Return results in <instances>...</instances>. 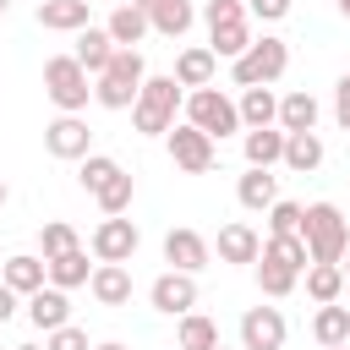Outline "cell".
I'll return each mask as SVG.
<instances>
[{"instance_id": "4316f807", "label": "cell", "mask_w": 350, "mask_h": 350, "mask_svg": "<svg viewBox=\"0 0 350 350\" xmlns=\"http://www.w3.org/2000/svg\"><path fill=\"white\" fill-rule=\"evenodd\" d=\"M241 126H279V98L273 88H241Z\"/></svg>"}, {"instance_id": "30bf717a", "label": "cell", "mask_w": 350, "mask_h": 350, "mask_svg": "<svg viewBox=\"0 0 350 350\" xmlns=\"http://www.w3.org/2000/svg\"><path fill=\"white\" fill-rule=\"evenodd\" d=\"M44 148H49L55 159H88V153H93V131H88L82 115H55V120L44 126Z\"/></svg>"}, {"instance_id": "2e32d148", "label": "cell", "mask_w": 350, "mask_h": 350, "mask_svg": "<svg viewBox=\"0 0 350 350\" xmlns=\"http://www.w3.org/2000/svg\"><path fill=\"white\" fill-rule=\"evenodd\" d=\"M213 71H219V55L208 44H191L175 55V82L180 88H213Z\"/></svg>"}, {"instance_id": "b9f144b4", "label": "cell", "mask_w": 350, "mask_h": 350, "mask_svg": "<svg viewBox=\"0 0 350 350\" xmlns=\"http://www.w3.org/2000/svg\"><path fill=\"white\" fill-rule=\"evenodd\" d=\"M16 301H22V295H16V290H11V284H5V279H0V323H5V317H11V312H16Z\"/></svg>"}, {"instance_id": "7402d4cb", "label": "cell", "mask_w": 350, "mask_h": 350, "mask_svg": "<svg viewBox=\"0 0 350 350\" xmlns=\"http://www.w3.org/2000/svg\"><path fill=\"white\" fill-rule=\"evenodd\" d=\"M246 164H257V170L284 164V131L279 126H252L246 131Z\"/></svg>"}, {"instance_id": "f35d334b", "label": "cell", "mask_w": 350, "mask_h": 350, "mask_svg": "<svg viewBox=\"0 0 350 350\" xmlns=\"http://www.w3.org/2000/svg\"><path fill=\"white\" fill-rule=\"evenodd\" d=\"M44 350H93V345H88V334H82L77 323H66V328H55V334L44 339Z\"/></svg>"}, {"instance_id": "484cf974", "label": "cell", "mask_w": 350, "mask_h": 350, "mask_svg": "<svg viewBox=\"0 0 350 350\" xmlns=\"http://www.w3.org/2000/svg\"><path fill=\"white\" fill-rule=\"evenodd\" d=\"M284 164L295 175H312L323 164V137L317 131H284Z\"/></svg>"}, {"instance_id": "4fadbf2b", "label": "cell", "mask_w": 350, "mask_h": 350, "mask_svg": "<svg viewBox=\"0 0 350 350\" xmlns=\"http://www.w3.org/2000/svg\"><path fill=\"white\" fill-rule=\"evenodd\" d=\"M131 5H142L148 22H153V33H164V38H186V27L197 22L191 0H131Z\"/></svg>"}, {"instance_id": "d4e9b609", "label": "cell", "mask_w": 350, "mask_h": 350, "mask_svg": "<svg viewBox=\"0 0 350 350\" xmlns=\"http://www.w3.org/2000/svg\"><path fill=\"white\" fill-rule=\"evenodd\" d=\"M115 49H120V44L109 38V27H82V33H77V49H71V55H77V60H82V66H88V71L98 77V71L109 66V55H115Z\"/></svg>"}, {"instance_id": "9a60e30c", "label": "cell", "mask_w": 350, "mask_h": 350, "mask_svg": "<svg viewBox=\"0 0 350 350\" xmlns=\"http://www.w3.org/2000/svg\"><path fill=\"white\" fill-rule=\"evenodd\" d=\"M0 279L27 301L33 290H44V284H49V262H44V257H33V252H16V257H5V262H0Z\"/></svg>"}, {"instance_id": "ffe728a7", "label": "cell", "mask_w": 350, "mask_h": 350, "mask_svg": "<svg viewBox=\"0 0 350 350\" xmlns=\"http://www.w3.org/2000/svg\"><path fill=\"white\" fill-rule=\"evenodd\" d=\"M38 27H49V33H82L88 27V0H38Z\"/></svg>"}, {"instance_id": "1f68e13d", "label": "cell", "mask_w": 350, "mask_h": 350, "mask_svg": "<svg viewBox=\"0 0 350 350\" xmlns=\"http://www.w3.org/2000/svg\"><path fill=\"white\" fill-rule=\"evenodd\" d=\"M339 290H345V268H339V262H312V268H306V295H312L317 306L339 301Z\"/></svg>"}, {"instance_id": "f1b7e54d", "label": "cell", "mask_w": 350, "mask_h": 350, "mask_svg": "<svg viewBox=\"0 0 350 350\" xmlns=\"http://www.w3.org/2000/svg\"><path fill=\"white\" fill-rule=\"evenodd\" d=\"M175 350H219V323L202 312H186L175 328Z\"/></svg>"}, {"instance_id": "d6986e66", "label": "cell", "mask_w": 350, "mask_h": 350, "mask_svg": "<svg viewBox=\"0 0 350 350\" xmlns=\"http://www.w3.org/2000/svg\"><path fill=\"white\" fill-rule=\"evenodd\" d=\"M262 257V241H257V230L252 224H224L219 230V262H257Z\"/></svg>"}, {"instance_id": "6da1fadb", "label": "cell", "mask_w": 350, "mask_h": 350, "mask_svg": "<svg viewBox=\"0 0 350 350\" xmlns=\"http://www.w3.org/2000/svg\"><path fill=\"white\" fill-rule=\"evenodd\" d=\"M142 82H148L142 55H137V49H115V55H109V66H104V71H98V82H93V98H98L104 109H131V104H137V93H142Z\"/></svg>"}, {"instance_id": "603a6c76", "label": "cell", "mask_w": 350, "mask_h": 350, "mask_svg": "<svg viewBox=\"0 0 350 350\" xmlns=\"http://www.w3.org/2000/svg\"><path fill=\"white\" fill-rule=\"evenodd\" d=\"M235 197H241V208H252V213H268V208L279 202V180H273L268 170H257V164H252V170L241 175Z\"/></svg>"}, {"instance_id": "ac0fdd59", "label": "cell", "mask_w": 350, "mask_h": 350, "mask_svg": "<svg viewBox=\"0 0 350 350\" xmlns=\"http://www.w3.org/2000/svg\"><path fill=\"white\" fill-rule=\"evenodd\" d=\"M104 27H109V38H115L120 49H137V44H142V38L153 33V22H148V11H142V5H131V0H126V5H115Z\"/></svg>"}, {"instance_id": "681fc988", "label": "cell", "mask_w": 350, "mask_h": 350, "mask_svg": "<svg viewBox=\"0 0 350 350\" xmlns=\"http://www.w3.org/2000/svg\"><path fill=\"white\" fill-rule=\"evenodd\" d=\"M328 350H350V345H328Z\"/></svg>"}, {"instance_id": "d6a6232c", "label": "cell", "mask_w": 350, "mask_h": 350, "mask_svg": "<svg viewBox=\"0 0 350 350\" xmlns=\"http://www.w3.org/2000/svg\"><path fill=\"white\" fill-rule=\"evenodd\" d=\"M115 175H120V164H115L109 153H88V159H82V170H77L82 191H93V197H98V191H104V186H109Z\"/></svg>"}, {"instance_id": "60d3db41", "label": "cell", "mask_w": 350, "mask_h": 350, "mask_svg": "<svg viewBox=\"0 0 350 350\" xmlns=\"http://www.w3.org/2000/svg\"><path fill=\"white\" fill-rule=\"evenodd\" d=\"M334 120L350 131V71L339 77V88H334Z\"/></svg>"}, {"instance_id": "836d02e7", "label": "cell", "mask_w": 350, "mask_h": 350, "mask_svg": "<svg viewBox=\"0 0 350 350\" xmlns=\"http://www.w3.org/2000/svg\"><path fill=\"white\" fill-rule=\"evenodd\" d=\"M82 241H77V230L66 224V219H49L44 230H38V252H44V262L49 257H60V252H77Z\"/></svg>"}, {"instance_id": "f907efd6", "label": "cell", "mask_w": 350, "mask_h": 350, "mask_svg": "<svg viewBox=\"0 0 350 350\" xmlns=\"http://www.w3.org/2000/svg\"><path fill=\"white\" fill-rule=\"evenodd\" d=\"M219 350H224V345H219Z\"/></svg>"}, {"instance_id": "e575fe53", "label": "cell", "mask_w": 350, "mask_h": 350, "mask_svg": "<svg viewBox=\"0 0 350 350\" xmlns=\"http://www.w3.org/2000/svg\"><path fill=\"white\" fill-rule=\"evenodd\" d=\"M301 224H306V208H301V202L279 197V202L268 208V235H301Z\"/></svg>"}, {"instance_id": "c3c4849f", "label": "cell", "mask_w": 350, "mask_h": 350, "mask_svg": "<svg viewBox=\"0 0 350 350\" xmlns=\"http://www.w3.org/2000/svg\"><path fill=\"white\" fill-rule=\"evenodd\" d=\"M16 350H38V345H16Z\"/></svg>"}, {"instance_id": "cb8c5ba5", "label": "cell", "mask_w": 350, "mask_h": 350, "mask_svg": "<svg viewBox=\"0 0 350 350\" xmlns=\"http://www.w3.org/2000/svg\"><path fill=\"white\" fill-rule=\"evenodd\" d=\"M208 49H213L219 60H241V55L252 49V22L241 16V22H219V27H208Z\"/></svg>"}, {"instance_id": "5bb4252c", "label": "cell", "mask_w": 350, "mask_h": 350, "mask_svg": "<svg viewBox=\"0 0 350 350\" xmlns=\"http://www.w3.org/2000/svg\"><path fill=\"white\" fill-rule=\"evenodd\" d=\"M164 262L170 268H180V273H197V268H208V241L197 235V230H170L164 235Z\"/></svg>"}, {"instance_id": "4dcf8cb0", "label": "cell", "mask_w": 350, "mask_h": 350, "mask_svg": "<svg viewBox=\"0 0 350 350\" xmlns=\"http://www.w3.org/2000/svg\"><path fill=\"white\" fill-rule=\"evenodd\" d=\"M93 279V268H88V252L77 246V252H60V257H49V284H60V290H77V284H88Z\"/></svg>"}, {"instance_id": "8992f818", "label": "cell", "mask_w": 350, "mask_h": 350, "mask_svg": "<svg viewBox=\"0 0 350 350\" xmlns=\"http://www.w3.org/2000/svg\"><path fill=\"white\" fill-rule=\"evenodd\" d=\"M186 120H191L197 131H208L213 142L246 131V126H241V104H235L230 93H219V88H191V93H186Z\"/></svg>"}, {"instance_id": "ee69618b", "label": "cell", "mask_w": 350, "mask_h": 350, "mask_svg": "<svg viewBox=\"0 0 350 350\" xmlns=\"http://www.w3.org/2000/svg\"><path fill=\"white\" fill-rule=\"evenodd\" d=\"M334 5H339V16H345V22H350V0H334Z\"/></svg>"}, {"instance_id": "9c48e42d", "label": "cell", "mask_w": 350, "mask_h": 350, "mask_svg": "<svg viewBox=\"0 0 350 350\" xmlns=\"http://www.w3.org/2000/svg\"><path fill=\"white\" fill-rule=\"evenodd\" d=\"M148 301H153V312H170V317L197 312V273H180V268L159 273V279L148 284Z\"/></svg>"}, {"instance_id": "8fae6325", "label": "cell", "mask_w": 350, "mask_h": 350, "mask_svg": "<svg viewBox=\"0 0 350 350\" xmlns=\"http://www.w3.org/2000/svg\"><path fill=\"white\" fill-rule=\"evenodd\" d=\"M241 350H284V312L279 306H246Z\"/></svg>"}, {"instance_id": "d590c367", "label": "cell", "mask_w": 350, "mask_h": 350, "mask_svg": "<svg viewBox=\"0 0 350 350\" xmlns=\"http://www.w3.org/2000/svg\"><path fill=\"white\" fill-rule=\"evenodd\" d=\"M295 279H301L295 268H279V262L257 257V284H262V295H273V301H279V295H290V290H295Z\"/></svg>"}, {"instance_id": "e0dca14e", "label": "cell", "mask_w": 350, "mask_h": 350, "mask_svg": "<svg viewBox=\"0 0 350 350\" xmlns=\"http://www.w3.org/2000/svg\"><path fill=\"white\" fill-rule=\"evenodd\" d=\"M88 290H93L98 306H126V301H131V273H126V262H98L93 279H88Z\"/></svg>"}, {"instance_id": "74e56055", "label": "cell", "mask_w": 350, "mask_h": 350, "mask_svg": "<svg viewBox=\"0 0 350 350\" xmlns=\"http://www.w3.org/2000/svg\"><path fill=\"white\" fill-rule=\"evenodd\" d=\"M241 16H246L241 0H208V5H202V22H208V27H219V22H241Z\"/></svg>"}, {"instance_id": "bcb514c9", "label": "cell", "mask_w": 350, "mask_h": 350, "mask_svg": "<svg viewBox=\"0 0 350 350\" xmlns=\"http://www.w3.org/2000/svg\"><path fill=\"white\" fill-rule=\"evenodd\" d=\"M0 208H5V180H0Z\"/></svg>"}, {"instance_id": "44dd1931", "label": "cell", "mask_w": 350, "mask_h": 350, "mask_svg": "<svg viewBox=\"0 0 350 350\" xmlns=\"http://www.w3.org/2000/svg\"><path fill=\"white\" fill-rule=\"evenodd\" d=\"M317 98L306 93V88H295V93H284L279 98V131H317Z\"/></svg>"}, {"instance_id": "7bdbcfd3", "label": "cell", "mask_w": 350, "mask_h": 350, "mask_svg": "<svg viewBox=\"0 0 350 350\" xmlns=\"http://www.w3.org/2000/svg\"><path fill=\"white\" fill-rule=\"evenodd\" d=\"M93 350H131V345H120V339H104V345H93Z\"/></svg>"}, {"instance_id": "52a82bcc", "label": "cell", "mask_w": 350, "mask_h": 350, "mask_svg": "<svg viewBox=\"0 0 350 350\" xmlns=\"http://www.w3.org/2000/svg\"><path fill=\"white\" fill-rule=\"evenodd\" d=\"M164 142H170V159H175V170H186V175H208V170H213V159H219L213 137H208V131H197L191 120L170 126V131H164Z\"/></svg>"}, {"instance_id": "ab89813d", "label": "cell", "mask_w": 350, "mask_h": 350, "mask_svg": "<svg viewBox=\"0 0 350 350\" xmlns=\"http://www.w3.org/2000/svg\"><path fill=\"white\" fill-rule=\"evenodd\" d=\"M246 11L262 22H279V16H290V0H246Z\"/></svg>"}, {"instance_id": "8d00e7d4", "label": "cell", "mask_w": 350, "mask_h": 350, "mask_svg": "<svg viewBox=\"0 0 350 350\" xmlns=\"http://www.w3.org/2000/svg\"><path fill=\"white\" fill-rule=\"evenodd\" d=\"M131 191H137V186H131V175L120 170V175L98 191V208H104V213H126V208H131Z\"/></svg>"}, {"instance_id": "ba28073f", "label": "cell", "mask_w": 350, "mask_h": 350, "mask_svg": "<svg viewBox=\"0 0 350 350\" xmlns=\"http://www.w3.org/2000/svg\"><path fill=\"white\" fill-rule=\"evenodd\" d=\"M142 246V230L126 219V213H104L98 230H93V257L98 262H131Z\"/></svg>"}, {"instance_id": "7c38bea8", "label": "cell", "mask_w": 350, "mask_h": 350, "mask_svg": "<svg viewBox=\"0 0 350 350\" xmlns=\"http://www.w3.org/2000/svg\"><path fill=\"white\" fill-rule=\"evenodd\" d=\"M27 323H33L38 334H55V328H66V323H71V301H66V290H60V284H44V290H33V295H27Z\"/></svg>"}, {"instance_id": "3957f363", "label": "cell", "mask_w": 350, "mask_h": 350, "mask_svg": "<svg viewBox=\"0 0 350 350\" xmlns=\"http://www.w3.org/2000/svg\"><path fill=\"white\" fill-rule=\"evenodd\" d=\"M175 109H180V82H175V71H170V77H148L142 93H137V104H131V126H137L142 137H164V131L175 126Z\"/></svg>"}, {"instance_id": "7a4b0ae2", "label": "cell", "mask_w": 350, "mask_h": 350, "mask_svg": "<svg viewBox=\"0 0 350 350\" xmlns=\"http://www.w3.org/2000/svg\"><path fill=\"white\" fill-rule=\"evenodd\" d=\"M284 71H290V44H284V38H273V33L252 38V49H246L241 60H230L235 88H273Z\"/></svg>"}, {"instance_id": "277c9868", "label": "cell", "mask_w": 350, "mask_h": 350, "mask_svg": "<svg viewBox=\"0 0 350 350\" xmlns=\"http://www.w3.org/2000/svg\"><path fill=\"white\" fill-rule=\"evenodd\" d=\"M301 241L312 252V262H339L350 252V224L334 202H312L306 208V224H301Z\"/></svg>"}, {"instance_id": "83f0119b", "label": "cell", "mask_w": 350, "mask_h": 350, "mask_svg": "<svg viewBox=\"0 0 350 350\" xmlns=\"http://www.w3.org/2000/svg\"><path fill=\"white\" fill-rule=\"evenodd\" d=\"M312 334H317V345H323V350H328V345H350V306H339V301L317 306Z\"/></svg>"}, {"instance_id": "f6af8a7d", "label": "cell", "mask_w": 350, "mask_h": 350, "mask_svg": "<svg viewBox=\"0 0 350 350\" xmlns=\"http://www.w3.org/2000/svg\"><path fill=\"white\" fill-rule=\"evenodd\" d=\"M339 268H345V279H350V252H345V257H339Z\"/></svg>"}, {"instance_id": "7dc6e473", "label": "cell", "mask_w": 350, "mask_h": 350, "mask_svg": "<svg viewBox=\"0 0 350 350\" xmlns=\"http://www.w3.org/2000/svg\"><path fill=\"white\" fill-rule=\"evenodd\" d=\"M5 11H11V0H0V16H5Z\"/></svg>"}, {"instance_id": "f546056e", "label": "cell", "mask_w": 350, "mask_h": 350, "mask_svg": "<svg viewBox=\"0 0 350 350\" xmlns=\"http://www.w3.org/2000/svg\"><path fill=\"white\" fill-rule=\"evenodd\" d=\"M262 257H268V262H279V268H295V273H306V268H312V252H306V241H301V235H268Z\"/></svg>"}, {"instance_id": "5b68a950", "label": "cell", "mask_w": 350, "mask_h": 350, "mask_svg": "<svg viewBox=\"0 0 350 350\" xmlns=\"http://www.w3.org/2000/svg\"><path fill=\"white\" fill-rule=\"evenodd\" d=\"M44 93L55 98L60 115H82L88 98H93V88H88V66H82L77 55H49V60H44Z\"/></svg>"}]
</instances>
